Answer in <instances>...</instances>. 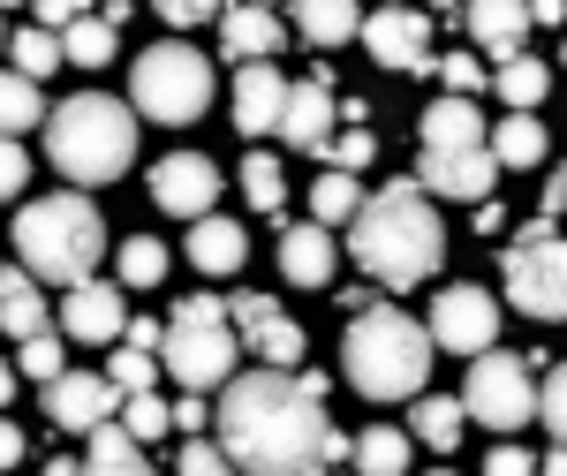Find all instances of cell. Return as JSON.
I'll return each mask as SVG.
<instances>
[{
  "label": "cell",
  "instance_id": "39",
  "mask_svg": "<svg viewBox=\"0 0 567 476\" xmlns=\"http://www.w3.org/2000/svg\"><path fill=\"white\" fill-rule=\"evenodd\" d=\"M326 159H333V174H355V167H371V159H379V144H371V130H349V136H333V144H326Z\"/></svg>",
  "mask_w": 567,
  "mask_h": 476
},
{
  "label": "cell",
  "instance_id": "1",
  "mask_svg": "<svg viewBox=\"0 0 567 476\" xmlns=\"http://www.w3.org/2000/svg\"><path fill=\"white\" fill-rule=\"evenodd\" d=\"M219 454L235 476H318L326 446V379L318 371H243L219 393Z\"/></svg>",
  "mask_w": 567,
  "mask_h": 476
},
{
  "label": "cell",
  "instance_id": "34",
  "mask_svg": "<svg viewBox=\"0 0 567 476\" xmlns=\"http://www.w3.org/2000/svg\"><path fill=\"white\" fill-rule=\"evenodd\" d=\"M152 379H159V355H144V348H114V363H106V386L122 393H152Z\"/></svg>",
  "mask_w": 567,
  "mask_h": 476
},
{
  "label": "cell",
  "instance_id": "28",
  "mask_svg": "<svg viewBox=\"0 0 567 476\" xmlns=\"http://www.w3.org/2000/svg\"><path fill=\"white\" fill-rule=\"evenodd\" d=\"M499 167H537L545 159V130H537V114H507L499 130H492V144H484Z\"/></svg>",
  "mask_w": 567,
  "mask_h": 476
},
{
  "label": "cell",
  "instance_id": "41",
  "mask_svg": "<svg viewBox=\"0 0 567 476\" xmlns=\"http://www.w3.org/2000/svg\"><path fill=\"white\" fill-rule=\"evenodd\" d=\"M182 476H235L213 438H182Z\"/></svg>",
  "mask_w": 567,
  "mask_h": 476
},
{
  "label": "cell",
  "instance_id": "51",
  "mask_svg": "<svg viewBox=\"0 0 567 476\" xmlns=\"http://www.w3.org/2000/svg\"><path fill=\"white\" fill-rule=\"evenodd\" d=\"M39 476H84V462H69V454H53V462H45Z\"/></svg>",
  "mask_w": 567,
  "mask_h": 476
},
{
  "label": "cell",
  "instance_id": "55",
  "mask_svg": "<svg viewBox=\"0 0 567 476\" xmlns=\"http://www.w3.org/2000/svg\"><path fill=\"white\" fill-rule=\"evenodd\" d=\"M432 476H454V469H432Z\"/></svg>",
  "mask_w": 567,
  "mask_h": 476
},
{
  "label": "cell",
  "instance_id": "5",
  "mask_svg": "<svg viewBox=\"0 0 567 476\" xmlns=\"http://www.w3.org/2000/svg\"><path fill=\"white\" fill-rule=\"evenodd\" d=\"M45 159L69 174V182H114L136 159V114L106 91H76L45 114Z\"/></svg>",
  "mask_w": 567,
  "mask_h": 476
},
{
  "label": "cell",
  "instance_id": "44",
  "mask_svg": "<svg viewBox=\"0 0 567 476\" xmlns=\"http://www.w3.org/2000/svg\"><path fill=\"white\" fill-rule=\"evenodd\" d=\"M23 182H31V159H23V144H8V136H0V197H23Z\"/></svg>",
  "mask_w": 567,
  "mask_h": 476
},
{
  "label": "cell",
  "instance_id": "54",
  "mask_svg": "<svg viewBox=\"0 0 567 476\" xmlns=\"http://www.w3.org/2000/svg\"><path fill=\"white\" fill-rule=\"evenodd\" d=\"M0 53H8V23H0Z\"/></svg>",
  "mask_w": 567,
  "mask_h": 476
},
{
  "label": "cell",
  "instance_id": "48",
  "mask_svg": "<svg viewBox=\"0 0 567 476\" xmlns=\"http://www.w3.org/2000/svg\"><path fill=\"white\" fill-rule=\"evenodd\" d=\"M567 213V167H553V174H545V213H537V219H560Z\"/></svg>",
  "mask_w": 567,
  "mask_h": 476
},
{
  "label": "cell",
  "instance_id": "16",
  "mask_svg": "<svg viewBox=\"0 0 567 476\" xmlns=\"http://www.w3.org/2000/svg\"><path fill=\"white\" fill-rule=\"evenodd\" d=\"M219 45H227L235 69H258V61H272L288 45V23L272 8H219Z\"/></svg>",
  "mask_w": 567,
  "mask_h": 476
},
{
  "label": "cell",
  "instance_id": "35",
  "mask_svg": "<svg viewBox=\"0 0 567 476\" xmlns=\"http://www.w3.org/2000/svg\"><path fill=\"white\" fill-rule=\"evenodd\" d=\"M122 280H130V288H159V280H167V242H152V235L122 242Z\"/></svg>",
  "mask_w": 567,
  "mask_h": 476
},
{
  "label": "cell",
  "instance_id": "30",
  "mask_svg": "<svg viewBox=\"0 0 567 476\" xmlns=\"http://www.w3.org/2000/svg\"><path fill=\"white\" fill-rule=\"evenodd\" d=\"M310 213L318 227H349L363 213V189H355V174H318V189H310Z\"/></svg>",
  "mask_w": 567,
  "mask_h": 476
},
{
  "label": "cell",
  "instance_id": "13",
  "mask_svg": "<svg viewBox=\"0 0 567 476\" xmlns=\"http://www.w3.org/2000/svg\"><path fill=\"white\" fill-rule=\"evenodd\" d=\"M363 53L379 69H432V23L416 8H379L363 15Z\"/></svg>",
  "mask_w": 567,
  "mask_h": 476
},
{
  "label": "cell",
  "instance_id": "57",
  "mask_svg": "<svg viewBox=\"0 0 567 476\" xmlns=\"http://www.w3.org/2000/svg\"><path fill=\"white\" fill-rule=\"evenodd\" d=\"M333 476H341V469H333Z\"/></svg>",
  "mask_w": 567,
  "mask_h": 476
},
{
  "label": "cell",
  "instance_id": "10",
  "mask_svg": "<svg viewBox=\"0 0 567 476\" xmlns=\"http://www.w3.org/2000/svg\"><path fill=\"white\" fill-rule=\"evenodd\" d=\"M227 333H243V348H258L272 371H296L303 363V325H288L272 296H227Z\"/></svg>",
  "mask_w": 567,
  "mask_h": 476
},
{
  "label": "cell",
  "instance_id": "37",
  "mask_svg": "<svg viewBox=\"0 0 567 476\" xmlns=\"http://www.w3.org/2000/svg\"><path fill=\"white\" fill-rule=\"evenodd\" d=\"M499 99H507V106H515V114H529V106H537V99H545V61H507V69H499Z\"/></svg>",
  "mask_w": 567,
  "mask_h": 476
},
{
  "label": "cell",
  "instance_id": "26",
  "mask_svg": "<svg viewBox=\"0 0 567 476\" xmlns=\"http://www.w3.org/2000/svg\"><path fill=\"white\" fill-rule=\"evenodd\" d=\"M296 31L310 45H349V39H363V15H355L349 0H303L296 8Z\"/></svg>",
  "mask_w": 567,
  "mask_h": 476
},
{
  "label": "cell",
  "instance_id": "8",
  "mask_svg": "<svg viewBox=\"0 0 567 476\" xmlns=\"http://www.w3.org/2000/svg\"><path fill=\"white\" fill-rule=\"evenodd\" d=\"M462 416H477V424H492V432H523L529 416H537V386H529L523 355L484 348L477 363H470V386H462Z\"/></svg>",
  "mask_w": 567,
  "mask_h": 476
},
{
  "label": "cell",
  "instance_id": "9",
  "mask_svg": "<svg viewBox=\"0 0 567 476\" xmlns=\"http://www.w3.org/2000/svg\"><path fill=\"white\" fill-rule=\"evenodd\" d=\"M499 280H507V303L523 310V318H545V325H560V318H567V242H560V235H545V242H515L507 265H499Z\"/></svg>",
  "mask_w": 567,
  "mask_h": 476
},
{
  "label": "cell",
  "instance_id": "12",
  "mask_svg": "<svg viewBox=\"0 0 567 476\" xmlns=\"http://www.w3.org/2000/svg\"><path fill=\"white\" fill-rule=\"evenodd\" d=\"M152 197H159V213H175V219H213L219 167L205 152H167V159L152 167Z\"/></svg>",
  "mask_w": 567,
  "mask_h": 476
},
{
  "label": "cell",
  "instance_id": "49",
  "mask_svg": "<svg viewBox=\"0 0 567 476\" xmlns=\"http://www.w3.org/2000/svg\"><path fill=\"white\" fill-rule=\"evenodd\" d=\"M167 416H175V432H197V424H205V416H213V408H205V401H197V393H182V408H167Z\"/></svg>",
  "mask_w": 567,
  "mask_h": 476
},
{
  "label": "cell",
  "instance_id": "11",
  "mask_svg": "<svg viewBox=\"0 0 567 476\" xmlns=\"http://www.w3.org/2000/svg\"><path fill=\"white\" fill-rule=\"evenodd\" d=\"M492 333H499V303L484 288H446L432 303V348H454V355L477 363L484 348H492Z\"/></svg>",
  "mask_w": 567,
  "mask_h": 476
},
{
  "label": "cell",
  "instance_id": "7",
  "mask_svg": "<svg viewBox=\"0 0 567 476\" xmlns=\"http://www.w3.org/2000/svg\"><path fill=\"white\" fill-rule=\"evenodd\" d=\"M159 363L182 379V393L227 386V379H235V333H227V303H219V296H189V303L167 318Z\"/></svg>",
  "mask_w": 567,
  "mask_h": 476
},
{
  "label": "cell",
  "instance_id": "42",
  "mask_svg": "<svg viewBox=\"0 0 567 476\" xmlns=\"http://www.w3.org/2000/svg\"><path fill=\"white\" fill-rule=\"evenodd\" d=\"M23 371H31L39 386H53V379H61V341H53V333H39V341H23Z\"/></svg>",
  "mask_w": 567,
  "mask_h": 476
},
{
  "label": "cell",
  "instance_id": "50",
  "mask_svg": "<svg viewBox=\"0 0 567 476\" xmlns=\"http://www.w3.org/2000/svg\"><path fill=\"white\" fill-rule=\"evenodd\" d=\"M16 462H23V432L0 416V469H16Z\"/></svg>",
  "mask_w": 567,
  "mask_h": 476
},
{
  "label": "cell",
  "instance_id": "52",
  "mask_svg": "<svg viewBox=\"0 0 567 476\" xmlns=\"http://www.w3.org/2000/svg\"><path fill=\"white\" fill-rule=\"evenodd\" d=\"M545 476H567V446H553V454H545Z\"/></svg>",
  "mask_w": 567,
  "mask_h": 476
},
{
  "label": "cell",
  "instance_id": "4",
  "mask_svg": "<svg viewBox=\"0 0 567 476\" xmlns=\"http://www.w3.org/2000/svg\"><path fill=\"white\" fill-rule=\"evenodd\" d=\"M16 250H23V272L31 280H53V288H84L91 265L106 258V219L91 197L76 189H53L39 205L16 213Z\"/></svg>",
  "mask_w": 567,
  "mask_h": 476
},
{
  "label": "cell",
  "instance_id": "29",
  "mask_svg": "<svg viewBox=\"0 0 567 476\" xmlns=\"http://www.w3.org/2000/svg\"><path fill=\"white\" fill-rule=\"evenodd\" d=\"M409 424H416V438H424V446H439V454H446V446L462 438V424H470V416H462V401H446V393H416Z\"/></svg>",
  "mask_w": 567,
  "mask_h": 476
},
{
  "label": "cell",
  "instance_id": "24",
  "mask_svg": "<svg viewBox=\"0 0 567 476\" xmlns=\"http://www.w3.org/2000/svg\"><path fill=\"white\" fill-rule=\"evenodd\" d=\"M0 333H16V341H39L45 333V296H39V280L31 272H0Z\"/></svg>",
  "mask_w": 567,
  "mask_h": 476
},
{
  "label": "cell",
  "instance_id": "40",
  "mask_svg": "<svg viewBox=\"0 0 567 476\" xmlns=\"http://www.w3.org/2000/svg\"><path fill=\"white\" fill-rule=\"evenodd\" d=\"M537 416H545V432L567 446V363L553 371V379H545V393H537Z\"/></svg>",
  "mask_w": 567,
  "mask_h": 476
},
{
  "label": "cell",
  "instance_id": "2",
  "mask_svg": "<svg viewBox=\"0 0 567 476\" xmlns=\"http://www.w3.org/2000/svg\"><path fill=\"white\" fill-rule=\"evenodd\" d=\"M349 250L371 280L416 288V280L439 272V258H446V227H439V213L424 205L416 182H386V189L363 197V213L349 219Z\"/></svg>",
  "mask_w": 567,
  "mask_h": 476
},
{
  "label": "cell",
  "instance_id": "36",
  "mask_svg": "<svg viewBox=\"0 0 567 476\" xmlns=\"http://www.w3.org/2000/svg\"><path fill=\"white\" fill-rule=\"evenodd\" d=\"M243 197H250L258 213H280V197H288V182H280V159L250 152V159H243Z\"/></svg>",
  "mask_w": 567,
  "mask_h": 476
},
{
  "label": "cell",
  "instance_id": "53",
  "mask_svg": "<svg viewBox=\"0 0 567 476\" xmlns=\"http://www.w3.org/2000/svg\"><path fill=\"white\" fill-rule=\"evenodd\" d=\"M8 393H16V371H8V363H0V408H8Z\"/></svg>",
  "mask_w": 567,
  "mask_h": 476
},
{
  "label": "cell",
  "instance_id": "43",
  "mask_svg": "<svg viewBox=\"0 0 567 476\" xmlns=\"http://www.w3.org/2000/svg\"><path fill=\"white\" fill-rule=\"evenodd\" d=\"M439 76H446L454 99H470V91L484 84V61H477V53H446V61H439Z\"/></svg>",
  "mask_w": 567,
  "mask_h": 476
},
{
  "label": "cell",
  "instance_id": "17",
  "mask_svg": "<svg viewBox=\"0 0 567 476\" xmlns=\"http://www.w3.org/2000/svg\"><path fill=\"white\" fill-rule=\"evenodd\" d=\"M61 325H69V341H122V288H106V280H84V288H69L61 296Z\"/></svg>",
  "mask_w": 567,
  "mask_h": 476
},
{
  "label": "cell",
  "instance_id": "47",
  "mask_svg": "<svg viewBox=\"0 0 567 476\" xmlns=\"http://www.w3.org/2000/svg\"><path fill=\"white\" fill-rule=\"evenodd\" d=\"M484 476H537V462H529L523 446H499V454L484 462Z\"/></svg>",
  "mask_w": 567,
  "mask_h": 476
},
{
  "label": "cell",
  "instance_id": "20",
  "mask_svg": "<svg viewBox=\"0 0 567 476\" xmlns=\"http://www.w3.org/2000/svg\"><path fill=\"white\" fill-rule=\"evenodd\" d=\"M470 39L507 69V61H523V39H529V8H515V0H484V8H470Z\"/></svg>",
  "mask_w": 567,
  "mask_h": 476
},
{
  "label": "cell",
  "instance_id": "15",
  "mask_svg": "<svg viewBox=\"0 0 567 476\" xmlns=\"http://www.w3.org/2000/svg\"><path fill=\"white\" fill-rule=\"evenodd\" d=\"M492 182H499V159L492 152H424V167H416V189L470 197V205H492Z\"/></svg>",
  "mask_w": 567,
  "mask_h": 476
},
{
  "label": "cell",
  "instance_id": "22",
  "mask_svg": "<svg viewBox=\"0 0 567 476\" xmlns=\"http://www.w3.org/2000/svg\"><path fill=\"white\" fill-rule=\"evenodd\" d=\"M424 152H484V114L470 106V99L424 106Z\"/></svg>",
  "mask_w": 567,
  "mask_h": 476
},
{
  "label": "cell",
  "instance_id": "18",
  "mask_svg": "<svg viewBox=\"0 0 567 476\" xmlns=\"http://www.w3.org/2000/svg\"><path fill=\"white\" fill-rule=\"evenodd\" d=\"M333 84H288V106H280V136L296 144V152H318L326 159V144H333Z\"/></svg>",
  "mask_w": 567,
  "mask_h": 476
},
{
  "label": "cell",
  "instance_id": "32",
  "mask_svg": "<svg viewBox=\"0 0 567 476\" xmlns=\"http://www.w3.org/2000/svg\"><path fill=\"white\" fill-rule=\"evenodd\" d=\"M349 462L363 476H401V469H409V438H401V432H363L349 446Z\"/></svg>",
  "mask_w": 567,
  "mask_h": 476
},
{
  "label": "cell",
  "instance_id": "27",
  "mask_svg": "<svg viewBox=\"0 0 567 476\" xmlns=\"http://www.w3.org/2000/svg\"><path fill=\"white\" fill-rule=\"evenodd\" d=\"M114 39H122V31H114L106 15H76V23L61 31V61H76V69H106V61H114Z\"/></svg>",
  "mask_w": 567,
  "mask_h": 476
},
{
  "label": "cell",
  "instance_id": "56",
  "mask_svg": "<svg viewBox=\"0 0 567 476\" xmlns=\"http://www.w3.org/2000/svg\"><path fill=\"white\" fill-rule=\"evenodd\" d=\"M560 61H567V45H560Z\"/></svg>",
  "mask_w": 567,
  "mask_h": 476
},
{
  "label": "cell",
  "instance_id": "3",
  "mask_svg": "<svg viewBox=\"0 0 567 476\" xmlns=\"http://www.w3.org/2000/svg\"><path fill=\"white\" fill-rule=\"evenodd\" d=\"M432 333L401 310L371 303L349 318V341H341V379L371 401H416L424 393V371H432Z\"/></svg>",
  "mask_w": 567,
  "mask_h": 476
},
{
  "label": "cell",
  "instance_id": "21",
  "mask_svg": "<svg viewBox=\"0 0 567 476\" xmlns=\"http://www.w3.org/2000/svg\"><path fill=\"white\" fill-rule=\"evenodd\" d=\"M243 258H250V235H243V219H197V227H189V265H197V272H243Z\"/></svg>",
  "mask_w": 567,
  "mask_h": 476
},
{
  "label": "cell",
  "instance_id": "38",
  "mask_svg": "<svg viewBox=\"0 0 567 476\" xmlns=\"http://www.w3.org/2000/svg\"><path fill=\"white\" fill-rule=\"evenodd\" d=\"M122 432L144 446V438L175 432V416H167V401H159V393H130V401H122Z\"/></svg>",
  "mask_w": 567,
  "mask_h": 476
},
{
  "label": "cell",
  "instance_id": "45",
  "mask_svg": "<svg viewBox=\"0 0 567 476\" xmlns=\"http://www.w3.org/2000/svg\"><path fill=\"white\" fill-rule=\"evenodd\" d=\"M159 23H167V31H197V23H213V8H205V0H167V8H159Z\"/></svg>",
  "mask_w": 567,
  "mask_h": 476
},
{
  "label": "cell",
  "instance_id": "31",
  "mask_svg": "<svg viewBox=\"0 0 567 476\" xmlns=\"http://www.w3.org/2000/svg\"><path fill=\"white\" fill-rule=\"evenodd\" d=\"M39 114H45V106H39V84H23L16 69H0V136L16 144V136L31 130Z\"/></svg>",
  "mask_w": 567,
  "mask_h": 476
},
{
  "label": "cell",
  "instance_id": "46",
  "mask_svg": "<svg viewBox=\"0 0 567 476\" xmlns=\"http://www.w3.org/2000/svg\"><path fill=\"white\" fill-rule=\"evenodd\" d=\"M122 341H130V348H144V355H159L167 325H159V318H130V325H122Z\"/></svg>",
  "mask_w": 567,
  "mask_h": 476
},
{
  "label": "cell",
  "instance_id": "19",
  "mask_svg": "<svg viewBox=\"0 0 567 476\" xmlns=\"http://www.w3.org/2000/svg\"><path fill=\"white\" fill-rule=\"evenodd\" d=\"M280 106H288V76L258 61V69H235V130L243 136H265L280 130Z\"/></svg>",
  "mask_w": 567,
  "mask_h": 476
},
{
  "label": "cell",
  "instance_id": "23",
  "mask_svg": "<svg viewBox=\"0 0 567 476\" xmlns=\"http://www.w3.org/2000/svg\"><path fill=\"white\" fill-rule=\"evenodd\" d=\"M280 272H288L296 288H326V280H333V235H326V227H288V235H280Z\"/></svg>",
  "mask_w": 567,
  "mask_h": 476
},
{
  "label": "cell",
  "instance_id": "6",
  "mask_svg": "<svg viewBox=\"0 0 567 476\" xmlns=\"http://www.w3.org/2000/svg\"><path fill=\"white\" fill-rule=\"evenodd\" d=\"M130 106L136 114H152V122H197L205 106H213V61L197 53V45H152V53H136L130 69Z\"/></svg>",
  "mask_w": 567,
  "mask_h": 476
},
{
  "label": "cell",
  "instance_id": "14",
  "mask_svg": "<svg viewBox=\"0 0 567 476\" xmlns=\"http://www.w3.org/2000/svg\"><path fill=\"white\" fill-rule=\"evenodd\" d=\"M114 408H122V393L106 386V379H84V371H61L53 386H45V416H53V432H99V424H114Z\"/></svg>",
  "mask_w": 567,
  "mask_h": 476
},
{
  "label": "cell",
  "instance_id": "25",
  "mask_svg": "<svg viewBox=\"0 0 567 476\" xmlns=\"http://www.w3.org/2000/svg\"><path fill=\"white\" fill-rule=\"evenodd\" d=\"M84 476H159V469L144 462V446L122 424H99L91 432V454H84Z\"/></svg>",
  "mask_w": 567,
  "mask_h": 476
},
{
  "label": "cell",
  "instance_id": "33",
  "mask_svg": "<svg viewBox=\"0 0 567 476\" xmlns=\"http://www.w3.org/2000/svg\"><path fill=\"white\" fill-rule=\"evenodd\" d=\"M8 53H16V76H23V84H39V76L61 69V39H45L39 23H31V31H8Z\"/></svg>",
  "mask_w": 567,
  "mask_h": 476
}]
</instances>
